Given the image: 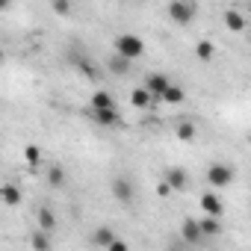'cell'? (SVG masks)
<instances>
[{
	"label": "cell",
	"instance_id": "obj_15",
	"mask_svg": "<svg viewBox=\"0 0 251 251\" xmlns=\"http://www.w3.org/2000/svg\"><path fill=\"white\" fill-rule=\"evenodd\" d=\"M225 27H227L230 33L245 30V15H242V12H236V9H227V12H225Z\"/></svg>",
	"mask_w": 251,
	"mask_h": 251
},
{
	"label": "cell",
	"instance_id": "obj_10",
	"mask_svg": "<svg viewBox=\"0 0 251 251\" xmlns=\"http://www.w3.org/2000/svg\"><path fill=\"white\" fill-rule=\"evenodd\" d=\"M175 136H177L180 142H195V136H198L195 121H192V118H180L177 127H175Z\"/></svg>",
	"mask_w": 251,
	"mask_h": 251
},
{
	"label": "cell",
	"instance_id": "obj_19",
	"mask_svg": "<svg viewBox=\"0 0 251 251\" xmlns=\"http://www.w3.org/2000/svg\"><path fill=\"white\" fill-rule=\"evenodd\" d=\"M213 53H216V48H213V42H210V39H201V42L195 45V56H198L201 62H210V59H213Z\"/></svg>",
	"mask_w": 251,
	"mask_h": 251
},
{
	"label": "cell",
	"instance_id": "obj_7",
	"mask_svg": "<svg viewBox=\"0 0 251 251\" xmlns=\"http://www.w3.org/2000/svg\"><path fill=\"white\" fill-rule=\"evenodd\" d=\"M201 210L207 213V216H213V219H222V213H225V204H222V198L210 189V192H204L201 195Z\"/></svg>",
	"mask_w": 251,
	"mask_h": 251
},
{
	"label": "cell",
	"instance_id": "obj_22",
	"mask_svg": "<svg viewBox=\"0 0 251 251\" xmlns=\"http://www.w3.org/2000/svg\"><path fill=\"white\" fill-rule=\"evenodd\" d=\"M62 183H65V172H62V166H48V186L59 189Z\"/></svg>",
	"mask_w": 251,
	"mask_h": 251
},
{
	"label": "cell",
	"instance_id": "obj_29",
	"mask_svg": "<svg viewBox=\"0 0 251 251\" xmlns=\"http://www.w3.org/2000/svg\"><path fill=\"white\" fill-rule=\"evenodd\" d=\"M248 48H251V36H248Z\"/></svg>",
	"mask_w": 251,
	"mask_h": 251
},
{
	"label": "cell",
	"instance_id": "obj_12",
	"mask_svg": "<svg viewBox=\"0 0 251 251\" xmlns=\"http://www.w3.org/2000/svg\"><path fill=\"white\" fill-rule=\"evenodd\" d=\"M0 198H3L6 207H18V204L24 201V195H21V189H18L15 183H3V189H0Z\"/></svg>",
	"mask_w": 251,
	"mask_h": 251
},
{
	"label": "cell",
	"instance_id": "obj_6",
	"mask_svg": "<svg viewBox=\"0 0 251 251\" xmlns=\"http://www.w3.org/2000/svg\"><path fill=\"white\" fill-rule=\"evenodd\" d=\"M112 195H115V201L118 204H133V183L127 180V177H115L112 180Z\"/></svg>",
	"mask_w": 251,
	"mask_h": 251
},
{
	"label": "cell",
	"instance_id": "obj_11",
	"mask_svg": "<svg viewBox=\"0 0 251 251\" xmlns=\"http://www.w3.org/2000/svg\"><path fill=\"white\" fill-rule=\"evenodd\" d=\"M115 239H118V236H115V230H112V227H106V225H103V227H95V230H92V245L109 248V245H112Z\"/></svg>",
	"mask_w": 251,
	"mask_h": 251
},
{
	"label": "cell",
	"instance_id": "obj_26",
	"mask_svg": "<svg viewBox=\"0 0 251 251\" xmlns=\"http://www.w3.org/2000/svg\"><path fill=\"white\" fill-rule=\"evenodd\" d=\"M106 251H127V242H124V239H115V242H112Z\"/></svg>",
	"mask_w": 251,
	"mask_h": 251
},
{
	"label": "cell",
	"instance_id": "obj_23",
	"mask_svg": "<svg viewBox=\"0 0 251 251\" xmlns=\"http://www.w3.org/2000/svg\"><path fill=\"white\" fill-rule=\"evenodd\" d=\"M24 160H27L30 166H39V160H42V151H39L36 145H27V148H24Z\"/></svg>",
	"mask_w": 251,
	"mask_h": 251
},
{
	"label": "cell",
	"instance_id": "obj_14",
	"mask_svg": "<svg viewBox=\"0 0 251 251\" xmlns=\"http://www.w3.org/2000/svg\"><path fill=\"white\" fill-rule=\"evenodd\" d=\"M36 219H39V230L53 233V227H56V213H53L50 207H42V210L36 213Z\"/></svg>",
	"mask_w": 251,
	"mask_h": 251
},
{
	"label": "cell",
	"instance_id": "obj_21",
	"mask_svg": "<svg viewBox=\"0 0 251 251\" xmlns=\"http://www.w3.org/2000/svg\"><path fill=\"white\" fill-rule=\"evenodd\" d=\"M183 98H186V92H183V86H169L166 89V95L160 98V100H166V103H183Z\"/></svg>",
	"mask_w": 251,
	"mask_h": 251
},
{
	"label": "cell",
	"instance_id": "obj_5",
	"mask_svg": "<svg viewBox=\"0 0 251 251\" xmlns=\"http://www.w3.org/2000/svg\"><path fill=\"white\" fill-rule=\"evenodd\" d=\"M180 239H183V242H189V245H198V242H204L201 222H198V219H183V225H180Z\"/></svg>",
	"mask_w": 251,
	"mask_h": 251
},
{
	"label": "cell",
	"instance_id": "obj_8",
	"mask_svg": "<svg viewBox=\"0 0 251 251\" xmlns=\"http://www.w3.org/2000/svg\"><path fill=\"white\" fill-rule=\"evenodd\" d=\"M163 180H166L175 192L186 189V183H189V177H186V172H183L180 166H169V169H166V175H163Z\"/></svg>",
	"mask_w": 251,
	"mask_h": 251
},
{
	"label": "cell",
	"instance_id": "obj_24",
	"mask_svg": "<svg viewBox=\"0 0 251 251\" xmlns=\"http://www.w3.org/2000/svg\"><path fill=\"white\" fill-rule=\"evenodd\" d=\"M50 9H53L56 15H71V12H74V6H71V3H65V0H53Z\"/></svg>",
	"mask_w": 251,
	"mask_h": 251
},
{
	"label": "cell",
	"instance_id": "obj_1",
	"mask_svg": "<svg viewBox=\"0 0 251 251\" xmlns=\"http://www.w3.org/2000/svg\"><path fill=\"white\" fill-rule=\"evenodd\" d=\"M115 53L124 56L127 62L142 59L145 56V42L139 36H133V33H121V36H115Z\"/></svg>",
	"mask_w": 251,
	"mask_h": 251
},
{
	"label": "cell",
	"instance_id": "obj_9",
	"mask_svg": "<svg viewBox=\"0 0 251 251\" xmlns=\"http://www.w3.org/2000/svg\"><path fill=\"white\" fill-rule=\"evenodd\" d=\"M92 118L100 127H118L121 124V112L118 109H92Z\"/></svg>",
	"mask_w": 251,
	"mask_h": 251
},
{
	"label": "cell",
	"instance_id": "obj_25",
	"mask_svg": "<svg viewBox=\"0 0 251 251\" xmlns=\"http://www.w3.org/2000/svg\"><path fill=\"white\" fill-rule=\"evenodd\" d=\"M172 192H175V189H172L166 180H160V183H157V195H160V198H166V195H172Z\"/></svg>",
	"mask_w": 251,
	"mask_h": 251
},
{
	"label": "cell",
	"instance_id": "obj_4",
	"mask_svg": "<svg viewBox=\"0 0 251 251\" xmlns=\"http://www.w3.org/2000/svg\"><path fill=\"white\" fill-rule=\"evenodd\" d=\"M172 86V80H169V74L166 71H154V74H148L145 77V89L154 95V100H160L163 95H166V89Z\"/></svg>",
	"mask_w": 251,
	"mask_h": 251
},
{
	"label": "cell",
	"instance_id": "obj_3",
	"mask_svg": "<svg viewBox=\"0 0 251 251\" xmlns=\"http://www.w3.org/2000/svg\"><path fill=\"white\" fill-rule=\"evenodd\" d=\"M195 15H198V3H192V0H175V3H169V18L175 24H189Z\"/></svg>",
	"mask_w": 251,
	"mask_h": 251
},
{
	"label": "cell",
	"instance_id": "obj_18",
	"mask_svg": "<svg viewBox=\"0 0 251 251\" xmlns=\"http://www.w3.org/2000/svg\"><path fill=\"white\" fill-rule=\"evenodd\" d=\"M201 222V233H204V239H210V236H219L222 233V225H219V219H213V216H204V219H198Z\"/></svg>",
	"mask_w": 251,
	"mask_h": 251
},
{
	"label": "cell",
	"instance_id": "obj_16",
	"mask_svg": "<svg viewBox=\"0 0 251 251\" xmlns=\"http://www.w3.org/2000/svg\"><path fill=\"white\" fill-rule=\"evenodd\" d=\"M30 245H33V251H50L53 248L50 233H45V230H33L30 233Z\"/></svg>",
	"mask_w": 251,
	"mask_h": 251
},
{
	"label": "cell",
	"instance_id": "obj_27",
	"mask_svg": "<svg viewBox=\"0 0 251 251\" xmlns=\"http://www.w3.org/2000/svg\"><path fill=\"white\" fill-rule=\"evenodd\" d=\"M80 68H83V74H86V77H98V71H95L92 65H86V62H80Z\"/></svg>",
	"mask_w": 251,
	"mask_h": 251
},
{
	"label": "cell",
	"instance_id": "obj_2",
	"mask_svg": "<svg viewBox=\"0 0 251 251\" xmlns=\"http://www.w3.org/2000/svg\"><path fill=\"white\" fill-rule=\"evenodd\" d=\"M233 177H236V172H233V166H227V163H210V169H207V180H210L213 189L230 186Z\"/></svg>",
	"mask_w": 251,
	"mask_h": 251
},
{
	"label": "cell",
	"instance_id": "obj_20",
	"mask_svg": "<svg viewBox=\"0 0 251 251\" xmlns=\"http://www.w3.org/2000/svg\"><path fill=\"white\" fill-rule=\"evenodd\" d=\"M106 65H109V71H112V74H130V62L124 59V56H118V53H112Z\"/></svg>",
	"mask_w": 251,
	"mask_h": 251
},
{
	"label": "cell",
	"instance_id": "obj_28",
	"mask_svg": "<svg viewBox=\"0 0 251 251\" xmlns=\"http://www.w3.org/2000/svg\"><path fill=\"white\" fill-rule=\"evenodd\" d=\"M166 251H183V245H169Z\"/></svg>",
	"mask_w": 251,
	"mask_h": 251
},
{
	"label": "cell",
	"instance_id": "obj_17",
	"mask_svg": "<svg viewBox=\"0 0 251 251\" xmlns=\"http://www.w3.org/2000/svg\"><path fill=\"white\" fill-rule=\"evenodd\" d=\"M92 109H115V100H112V95L109 92H95L92 95Z\"/></svg>",
	"mask_w": 251,
	"mask_h": 251
},
{
	"label": "cell",
	"instance_id": "obj_13",
	"mask_svg": "<svg viewBox=\"0 0 251 251\" xmlns=\"http://www.w3.org/2000/svg\"><path fill=\"white\" fill-rule=\"evenodd\" d=\"M130 103H133L136 109H148V106L154 103V95H151L145 86H139V89H133V92H130Z\"/></svg>",
	"mask_w": 251,
	"mask_h": 251
}]
</instances>
